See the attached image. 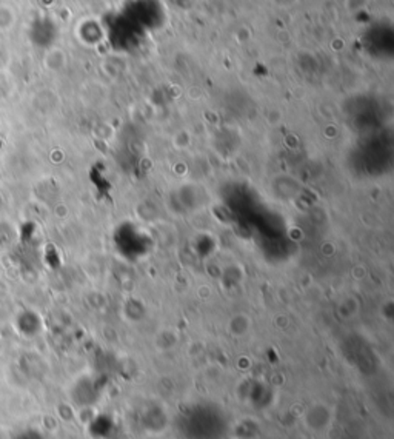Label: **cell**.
Listing matches in <instances>:
<instances>
[{
	"instance_id": "6da1fadb",
	"label": "cell",
	"mask_w": 394,
	"mask_h": 439,
	"mask_svg": "<svg viewBox=\"0 0 394 439\" xmlns=\"http://www.w3.org/2000/svg\"><path fill=\"white\" fill-rule=\"evenodd\" d=\"M304 423L308 428H312L314 432H324L333 423L331 410H328L325 406L317 404L305 412Z\"/></svg>"
}]
</instances>
